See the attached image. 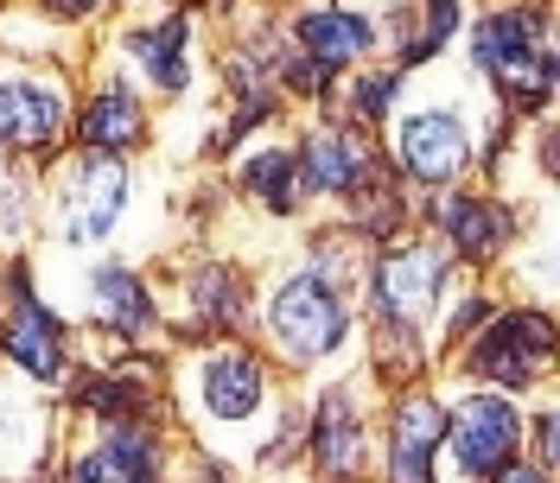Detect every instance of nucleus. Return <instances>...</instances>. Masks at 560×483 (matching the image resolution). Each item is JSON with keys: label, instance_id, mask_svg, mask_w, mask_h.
Masks as SVG:
<instances>
[{"label": "nucleus", "instance_id": "13", "mask_svg": "<svg viewBox=\"0 0 560 483\" xmlns=\"http://www.w3.org/2000/svg\"><path fill=\"white\" fill-rule=\"evenodd\" d=\"M370 20H357V13H338V7H325V13H306L300 20V45L313 51V64H350V58H363L370 51Z\"/></svg>", "mask_w": 560, "mask_h": 483}, {"label": "nucleus", "instance_id": "7", "mask_svg": "<svg viewBox=\"0 0 560 483\" xmlns=\"http://www.w3.org/2000/svg\"><path fill=\"white\" fill-rule=\"evenodd\" d=\"M121 191H128V178H121L115 160H103V153L83 160L77 178H70V191H65V236L70 241L108 236V223H115V210H121Z\"/></svg>", "mask_w": 560, "mask_h": 483}, {"label": "nucleus", "instance_id": "16", "mask_svg": "<svg viewBox=\"0 0 560 483\" xmlns=\"http://www.w3.org/2000/svg\"><path fill=\"white\" fill-rule=\"evenodd\" d=\"M140 134H147V115H140V103L121 90V83H108L103 96L83 108V140H90L96 153H108V146H135Z\"/></svg>", "mask_w": 560, "mask_h": 483}, {"label": "nucleus", "instance_id": "10", "mask_svg": "<svg viewBox=\"0 0 560 483\" xmlns=\"http://www.w3.org/2000/svg\"><path fill=\"white\" fill-rule=\"evenodd\" d=\"M433 286H440V255H427V248H395L376 268V293L395 318H420L433 306Z\"/></svg>", "mask_w": 560, "mask_h": 483}, {"label": "nucleus", "instance_id": "26", "mask_svg": "<svg viewBox=\"0 0 560 483\" xmlns=\"http://www.w3.org/2000/svg\"><path fill=\"white\" fill-rule=\"evenodd\" d=\"M497 483H548V471H510V464H503V471H497Z\"/></svg>", "mask_w": 560, "mask_h": 483}, {"label": "nucleus", "instance_id": "4", "mask_svg": "<svg viewBox=\"0 0 560 483\" xmlns=\"http://www.w3.org/2000/svg\"><path fill=\"white\" fill-rule=\"evenodd\" d=\"M548 344H555V325L541 311H516V318H503L485 344L471 350V369L490 381H503V388H528V376L541 369Z\"/></svg>", "mask_w": 560, "mask_h": 483}, {"label": "nucleus", "instance_id": "14", "mask_svg": "<svg viewBox=\"0 0 560 483\" xmlns=\"http://www.w3.org/2000/svg\"><path fill=\"white\" fill-rule=\"evenodd\" d=\"M440 223H446V236H453L465 255H490V248H503V241L516 236L510 210L485 204V198H446V204H440Z\"/></svg>", "mask_w": 560, "mask_h": 483}, {"label": "nucleus", "instance_id": "24", "mask_svg": "<svg viewBox=\"0 0 560 483\" xmlns=\"http://www.w3.org/2000/svg\"><path fill=\"white\" fill-rule=\"evenodd\" d=\"M471 325H485V306H478V299H471V306H458V311H453V338H465Z\"/></svg>", "mask_w": 560, "mask_h": 483}, {"label": "nucleus", "instance_id": "3", "mask_svg": "<svg viewBox=\"0 0 560 483\" xmlns=\"http://www.w3.org/2000/svg\"><path fill=\"white\" fill-rule=\"evenodd\" d=\"M516 439H523V420H516L510 401H497V394H471L453 420V451H458V471L465 478H497L510 464Z\"/></svg>", "mask_w": 560, "mask_h": 483}, {"label": "nucleus", "instance_id": "15", "mask_svg": "<svg viewBox=\"0 0 560 483\" xmlns=\"http://www.w3.org/2000/svg\"><path fill=\"white\" fill-rule=\"evenodd\" d=\"M313 451H318V464H325L331 478H357V471H363V433H357V420H350L345 394H325Z\"/></svg>", "mask_w": 560, "mask_h": 483}, {"label": "nucleus", "instance_id": "20", "mask_svg": "<svg viewBox=\"0 0 560 483\" xmlns=\"http://www.w3.org/2000/svg\"><path fill=\"white\" fill-rule=\"evenodd\" d=\"M293 160L287 153H261V160H248V173H243V185L261 198L268 210H293Z\"/></svg>", "mask_w": 560, "mask_h": 483}, {"label": "nucleus", "instance_id": "19", "mask_svg": "<svg viewBox=\"0 0 560 483\" xmlns=\"http://www.w3.org/2000/svg\"><path fill=\"white\" fill-rule=\"evenodd\" d=\"M96 306H103V318H115L121 331H147V318H153V306H147V286H140L135 274H121V268L96 274Z\"/></svg>", "mask_w": 560, "mask_h": 483}, {"label": "nucleus", "instance_id": "21", "mask_svg": "<svg viewBox=\"0 0 560 483\" xmlns=\"http://www.w3.org/2000/svg\"><path fill=\"white\" fill-rule=\"evenodd\" d=\"M198 306H205L210 318H230V311H236V286H230V274H223V268L198 274Z\"/></svg>", "mask_w": 560, "mask_h": 483}, {"label": "nucleus", "instance_id": "9", "mask_svg": "<svg viewBox=\"0 0 560 483\" xmlns=\"http://www.w3.org/2000/svg\"><path fill=\"white\" fill-rule=\"evenodd\" d=\"M65 128V96L45 83H0V146H45Z\"/></svg>", "mask_w": 560, "mask_h": 483}, {"label": "nucleus", "instance_id": "17", "mask_svg": "<svg viewBox=\"0 0 560 483\" xmlns=\"http://www.w3.org/2000/svg\"><path fill=\"white\" fill-rule=\"evenodd\" d=\"M96 458H103L108 483H153V464H160V439L147 433V426H128V420H115L103 433V446H96Z\"/></svg>", "mask_w": 560, "mask_h": 483}, {"label": "nucleus", "instance_id": "1", "mask_svg": "<svg viewBox=\"0 0 560 483\" xmlns=\"http://www.w3.org/2000/svg\"><path fill=\"white\" fill-rule=\"evenodd\" d=\"M478 64L510 90V96H523V103H541L548 96V83H555V58H548V45H541V13H497L478 26Z\"/></svg>", "mask_w": 560, "mask_h": 483}, {"label": "nucleus", "instance_id": "23", "mask_svg": "<svg viewBox=\"0 0 560 483\" xmlns=\"http://www.w3.org/2000/svg\"><path fill=\"white\" fill-rule=\"evenodd\" d=\"M325 76H331L325 64H293V90H306V96H318V90H325Z\"/></svg>", "mask_w": 560, "mask_h": 483}, {"label": "nucleus", "instance_id": "11", "mask_svg": "<svg viewBox=\"0 0 560 483\" xmlns=\"http://www.w3.org/2000/svg\"><path fill=\"white\" fill-rule=\"evenodd\" d=\"M205 408L217 420H248L261 408V369H255V356H243V350L210 356L205 363Z\"/></svg>", "mask_w": 560, "mask_h": 483}, {"label": "nucleus", "instance_id": "18", "mask_svg": "<svg viewBox=\"0 0 560 483\" xmlns=\"http://www.w3.org/2000/svg\"><path fill=\"white\" fill-rule=\"evenodd\" d=\"M135 58L153 70L160 90H185V20H166V26H147V33H128Z\"/></svg>", "mask_w": 560, "mask_h": 483}, {"label": "nucleus", "instance_id": "8", "mask_svg": "<svg viewBox=\"0 0 560 483\" xmlns=\"http://www.w3.org/2000/svg\"><path fill=\"white\" fill-rule=\"evenodd\" d=\"M370 178H376V160H370L363 134H345V128L306 134V185H318V191H370Z\"/></svg>", "mask_w": 560, "mask_h": 483}, {"label": "nucleus", "instance_id": "6", "mask_svg": "<svg viewBox=\"0 0 560 483\" xmlns=\"http://www.w3.org/2000/svg\"><path fill=\"white\" fill-rule=\"evenodd\" d=\"M0 338H7V350H13L38 381H51L58 369H65V325L33 299L26 268H13V318H7V331H0Z\"/></svg>", "mask_w": 560, "mask_h": 483}, {"label": "nucleus", "instance_id": "12", "mask_svg": "<svg viewBox=\"0 0 560 483\" xmlns=\"http://www.w3.org/2000/svg\"><path fill=\"white\" fill-rule=\"evenodd\" d=\"M440 433H446V420L440 408L415 394V401H401V414H395V483H427V464H433V446H440Z\"/></svg>", "mask_w": 560, "mask_h": 483}, {"label": "nucleus", "instance_id": "25", "mask_svg": "<svg viewBox=\"0 0 560 483\" xmlns=\"http://www.w3.org/2000/svg\"><path fill=\"white\" fill-rule=\"evenodd\" d=\"M45 7H51V13H65V20H77V13H96L103 0H45Z\"/></svg>", "mask_w": 560, "mask_h": 483}, {"label": "nucleus", "instance_id": "22", "mask_svg": "<svg viewBox=\"0 0 560 483\" xmlns=\"http://www.w3.org/2000/svg\"><path fill=\"white\" fill-rule=\"evenodd\" d=\"M388 96H395V76H363L350 103H357V115H383V108H388Z\"/></svg>", "mask_w": 560, "mask_h": 483}, {"label": "nucleus", "instance_id": "2", "mask_svg": "<svg viewBox=\"0 0 560 483\" xmlns=\"http://www.w3.org/2000/svg\"><path fill=\"white\" fill-rule=\"evenodd\" d=\"M345 325H350L345 299H338L318 274H300V280H287V286H280L275 331H280V344L293 350V356H325V350H338Z\"/></svg>", "mask_w": 560, "mask_h": 483}, {"label": "nucleus", "instance_id": "5", "mask_svg": "<svg viewBox=\"0 0 560 483\" xmlns=\"http://www.w3.org/2000/svg\"><path fill=\"white\" fill-rule=\"evenodd\" d=\"M465 160H471V140H465V128H458L453 115L427 108V115H408V121H401V166H408L420 185L458 178Z\"/></svg>", "mask_w": 560, "mask_h": 483}]
</instances>
